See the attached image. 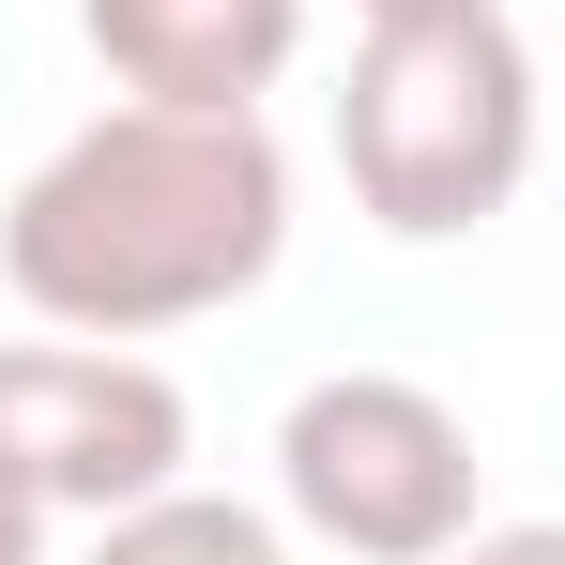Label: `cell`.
<instances>
[{
    "instance_id": "obj_1",
    "label": "cell",
    "mask_w": 565,
    "mask_h": 565,
    "mask_svg": "<svg viewBox=\"0 0 565 565\" xmlns=\"http://www.w3.org/2000/svg\"><path fill=\"white\" fill-rule=\"evenodd\" d=\"M290 260V153L260 107H93L0 199V290L46 337H169Z\"/></svg>"
},
{
    "instance_id": "obj_2",
    "label": "cell",
    "mask_w": 565,
    "mask_h": 565,
    "mask_svg": "<svg viewBox=\"0 0 565 565\" xmlns=\"http://www.w3.org/2000/svg\"><path fill=\"white\" fill-rule=\"evenodd\" d=\"M535 122L551 77L504 15H428V31H367L352 93H337V169L397 245H459L535 184Z\"/></svg>"
},
{
    "instance_id": "obj_3",
    "label": "cell",
    "mask_w": 565,
    "mask_h": 565,
    "mask_svg": "<svg viewBox=\"0 0 565 565\" xmlns=\"http://www.w3.org/2000/svg\"><path fill=\"white\" fill-rule=\"evenodd\" d=\"M276 504H290V535H321L352 565H444L489 504V459H473L459 397H428L397 367H337L276 428Z\"/></svg>"
},
{
    "instance_id": "obj_4",
    "label": "cell",
    "mask_w": 565,
    "mask_h": 565,
    "mask_svg": "<svg viewBox=\"0 0 565 565\" xmlns=\"http://www.w3.org/2000/svg\"><path fill=\"white\" fill-rule=\"evenodd\" d=\"M184 382L122 337H0V473L46 520H122L153 489H184Z\"/></svg>"
},
{
    "instance_id": "obj_5",
    "label": "cell",
    "mask_w": 565,
    "mask_h": 565,
    "mask_svg": "<svg viewBox=\"0 0 565 565\" xmlns=\"http://www.w3.org/2000/svg\"><path fill=\"white\" fill-rule=\"evenodd\" d=\"M77 31L138 107H260L306 62V0H77Z\"/></svg>"
},
{
    "instance_id": "obj_6",
    "label": "cell",
    "mask_w": 565,
    "mask_h": 565,
    "mask_svg": "<svg viewBox=\"0 0 565 565\" xmlns=\"http://www.w3.org/2000/svg\"><path fill=\"white\" fill-rule=\"evenodd\" d=\"M93 565H290V535L230 489H153V504L93 520Z\"/></svg>"
},
{
    "instance_id": "obj_7",
    "label": "cell",
    "mask_w": 565,
    "mask_h": 565,
    "mask_svg": "<svg viewBox=\"0 0 565 565\" xmlns=\"http://www.w3.org/2000/svg\"><path fill=\"white\" fill-rule=\"evenodd\" d=\"M444 565H565V520H473Z\"/></svg>"
},
{
    "instance_id": "obj_8",
    "label": "cell",
    "mask_w": 565,
    "mask_h": 565,
    "mask_svg": "<svg viewBox=\"0 0 565 565\" xmlns=\"http://www.w3.org/2000/svg\"><path fill=\"white\" fill-rule=\"evenodd\" d=\"M0 565H46V504H31L15 473H0Z\"/></svg>"
},
{
    "instance_id": "obj_9",
    "label": "cell",
    "mask_w": 565,
    "mask_h": 565,
    "mask_svg": "<svg viewBox=\"0 0 565 565\" xmlns=\"http://www.w3.org/2000/svg\"><path fill=\"white\" fill-rule=\"evenodd\" d=\"M367 31H428V15H504V0H352Z\"/></svg>"
}]
</instances>
